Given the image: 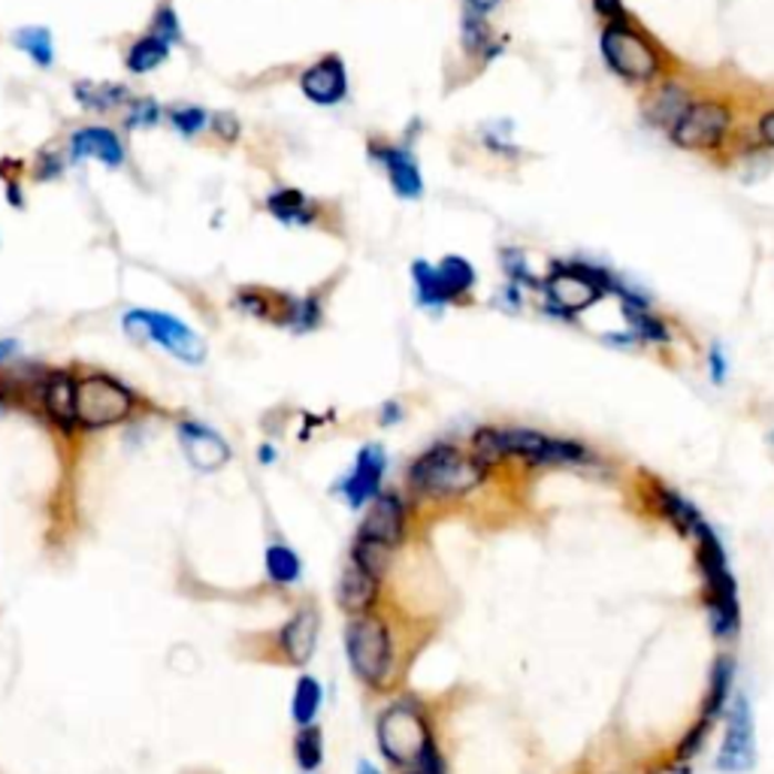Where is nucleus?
<instances>
[{"label": "nucleus", "instance_id": "f8f14e48", "mask_svg": "<svg viewBox=\"0 0 774 774\" xmlns=\"http://www.w3.org/2000/svg\"><path fill=\"white\" fill-rule=\"evenodd\" d=\"M756 763V742H753V714L747 696H735L726 720V735L720 747L717 768L726 774L751 772Z\"/></svg>", "mask_w": 774, "mask_h": 774}, {"label": "nucleus", "instance_id": "f704fd0d", "mask_svg": "<svg viewBox=\"0 0 774 774\" xmlns=\"http://www.w3.org/2000/svg\"><path fill=\"white\" fill-rule=\"evenodd\" d=\"M294 760L303 772H315L324 763V739L315 723L299 726L297 739H294Z\"/></svg>", "mask_w": 774, "mask_h": 774}, {"label": "nucleus", "instance_id": "4c0bfd02", "mask_svg": "<svg viewBox=\"0 0 774 774\" xmlns=\"http://www.w3.org/2000/svg\"><path fill=\"white\" fill-rule=\"evenodd\" d=\"M464 45L466 52H476V55L481 49H497V45H490V28H487L481 12H464Z\"/></svg>", "mask_w": 774, "mask_h": 774}, {"label": "nucleus", "instance_id": "de8ad7c7", "mask_svg": "<svg viewBox=\"0 0 774 774\" xmlns=\"http://www.w3.org/2000/svg\"><path fill=\"white\" fill-rule=\"evenodd\" d=\"M502 3V0H466V10L472 12H481V16H487V12H493Z\"/></svg>", "mask_w": 774, "mask_h": 774}, {"label": "nucleus", "instance_id": "c03bdc74", "mask_svg": "<svg viewBox=\"0 0 774 774\" xmlns=\"http://www.w3.org/2000/svg\"><path fill=\"white\" fill-rule=\"evenodd\" d=\"M709 366H711V378H714L717 385H723V378H726V357H723V348H720V345L711 348Z\"/></svg>", "mask_w": 774, "mask_h": 774}, {"label": "nucleus", "instance_id": "a19ab883", "mask_svg": "<svg viewBox=\"0 0 774 774\" xmlns=\"http://www.w3.org/2000/svg\"><path fill=\"white\" fill-rule=\"evenodd\" d=\"M124 119L128 128H152L161 119V106L152 98H131V103L124 106Z\"/></svg>", "mask_w": 774, "mask_h": 774}, {"label": "nucleus", "instance_id": "c9c22d12", "mask_svg": "<svg viewBox=\"0 0 774 774\" xmlns=\"http://www.w3.org/2000/svg\"><path fill=\"white\" fill-rule=\"evenodd\" d=\"M166 119H170V124H173L182 136H197V133L206 131V124H210V115L200 110V106H194V103H176V106H170V110H166Z\"/></svg>", "mask_w": 774, "mask_h": 774}, {"label": "nucleus", "instance_id": "79ce46f5", "mask_svg": "<svg viewBox=\"0 0 774 774\" xmlns=\"http://www.w3.org/2000/svg\"><path fill=\"white\" fill-rule=\"evenodd\" d=\"M212 128H215V133L222 136L224 143H236V140H240V122H236V115H233V112H218V115H212Z\"/></svg>", "mask_w": 774, "mask_h": 774}, {"label": "nucleus", "instance_id": "f257e3e1", "mask_svg": "<svg viewBox=\"0 0 774 774\" xmlns=\"http://www.w3.org/2000/svg\"><path fill=\"white\" fill-rule=\"evenodd\" d=\"M378 747L399 774H448L427 711L411 699H399L378 717Z\"/></svg>", "mask_w": 774, "mask_h": 774}, {"label": "nucleus", "instance_id": "ea45409f", "mask_svg": "<svg viewBox=\"0 0 774 774\" xmlns=\"http://www.w3.org/2000/svg\"><path fill=\"white\" fill-rule=\"evenodd\" d=\"M711 726H714V720L699 717L696 726L686 732L684 739H681V744H678V751H675L678 760H684V763H693V760H696V756H699V751H702V747H705V742H709Z\"/></svg>", "mask_w": 774, "mask_h": 774}, {"label": "nucleus", "instance_id": "b1692460", "mask_svg": "<svg viewBox=\"0 0 774 774\" xmlns=\"http://www.w3.org/2000/svg\"><path fill=\"white\" fill-rule=\"evenodd\" d=\"M77 100L82 110L89 112H112V110H124L131 103V91L119 85V82H91V79H82L77 82Z\"/></svg>", "mask_w": 774, "mask_h": 774}, {"label": "nucleus", "instance_id": "3c124183", "mask_svg": "<svg viewBox=\"0 0 774 774\" xmlns=\"http://www.w3.org/2000/svg\"><path fill=\"white\" fill-rule=\"evenodd\" d=\"M7 191H10V203L16 206V210H19V206H22V197H19V185H16L12 179L7 182Z\"/></svg>", "mask_w": 774, "mask_h": 774}, {"label": "nucleus", "instance_id": "603ef678", "mask_svg": "<svg viewBox=\"0 0 774 774\" xmlns=\"http://www.w3.org/2000/svg\"><path fill=\"white\" fill-rule=\"evenodd\" d=\"M276 460V454H273V445H264L261 448V464H273Z\"/></svg>", "mask_w": 774, "mask_h": 774}, {"label": "nucleus", "instance_id": "412c9836", "mask_svg": "<svg viewBox=\"0 0 774 774\" xmlns=\"http://www.w3.org/2000/svg\"><path fill=\"white\" fill-rule=\"evenodd\" d=\"M378 593H381V578L366 572L357 563H348V569L339 578V587H336V599H339L345 614H352V618L376 609Z\"/></svg>", "mask_w": 774, "mask_h": 774}, {"label": "nucleus", "instance_id": "37998d69", "mask_svg": "<svg viewBox=\"0 0 774 774\" xmlns=\"http://www.w3.org/2000/svg\"><path fill=\"white\" fill-rule=\"evenodd\" d=\"M593 10L605 22H627V7L623 0H593Z\"/></svg>", "mask_w": 774, "mask_h": 774}, {"label": "nucleus", "instance_id": "4be33fe9", "mask_svg": "<svg viewBox=\"0 0 774 774\" xmlns=\"http://www.w3.org/2000/svg\"><path fill=\"white\" fill-rule=\"evenodd\" d=\"M266 212L282 224H312L318 218V206L299 189H278L266 197Z\"/></svg>", "mask_w": 774, "mask_h": 774}, {"label": "nucleus", "instance_id": "39448f33", "mask_svg": "<svg viewBox=\"0 0 774 774\" xmlns=\"http://www.w3.org/2000/svg\"><path fill=\"white\" fill-rule=\"evenodd\" d=\"M345 653H348L355 675L369 690H385L394 675V639H390L385 618H378L376 611H366L348 620Z\"/></svg>", "mask_w": 774, "mask_h": 774}, {"label": "nucleus", "instance_id": "2f4dec72", "mask_svg": "<svg viewBox=\"0 0 774 774\" xmlns=\"http://www.w3.org/2000/svg\"><path fill=\"white\" fill-rule=\"evenodd\" d=\"M623 318L630 324L632 339H642V343H669V327H665L648 306H630V303H623Z\"/></svg>", "mask_w": 774, "mask_h": 774}, {"label": "nucleus", "instance_id": "393cba45", "mask_svg": "<svg viewBox=\"0 0 774 774\" xmlns=\"http://www.w3.org/2000/svg\"><path fill=\"white\" fill-rule=\"evenodd\" d=\"M233 303H236V309L248 312V315H255L261 322H273L282 327L285 309H288V294H276V291L269 288H240Z\"/></svg>", "mask_w": 774, "mask_h": 774}, {"label": "nucleus", "instance_id": "7c9ffc66", "mask_svg": "<svg viewBox=\"0 0 774 774\" xmlns=\"http://www.w3.org/2000/svg\"><path fill=\"white\" fill-rule=\"evenodd\" d=\"M686 103H690V94L681 85H665L660 94H653L644 112H648V119L656 128H672V122L684 112Z\"/></svg>", "mask_w": 774, "mask_h": 774}, {"label": "nucleus", "instance_id": "7ed1b4c3", "mask_svg": "<svg viewBox=\"0 0 774 774\" xmlns=\"http://www.w3.org/2000/svg\"><path fill=\"white\" fill-rule=\"evenodd\" d=\"M487 469L457 445L439 442L415 457L409 466V490L420 499H460L485 481Z\"/></svg>", "mask_w": 774, "mask_h": 774}, {"label": "nucleus", "instance_id": "9b49d317", "mask_svg": "<svg viewBox=\"0 0 774 774\" xmlns=\"http://www.w3.org/2000/svg\"><path fill=\"white\" fill-rule=\"evenodd\" d=\"M406 523H409V509H406V499L394 493V490H385L378 493L369 509H366L364 520H360V530H357L355 539H364V542L381 544L387 551H397L403 539H406Z\"/></svg>", "mask_w": 774, "mask_h": 774}, {"label": "nucleus", "instance_id": "c85d7f7f", "mask_svg": "<svg viewBox=\"0 0 774 774\" xmlns=\"http://www.w3.org/2000/svg\"><path fill=\"white\" fill-rule=\"evenodd\" d=\"M12 43H16L19 52L31 58L33 64L43 67V70L55 64V40H52L49 28H19V31L12 33Z\"/></svg>", "mask_w": 774, "mask_h": 774}, {"label": "nucleus", "instance_id": "6e6552de", "mask_svg": "<svg viewBox=\"0 0 774 774\" xmlns=\"http://www.w3.org/2000/svg\"><path fill=\"white\" fill-rule=\"evenodd\" d=\"M124 330L140 339H149L164 348L166 355L189 366H200L206 360V343L197 330H191L189 324L179 322L176 315L155 309H133L124 315Z\"/></svg>", "mask_w": 774, "mask_h": 774}, {"label": "nucleus", "instance_id": "423d86ee", "mask_svg": "<svg viewBox=\"0 0 774 774\" xmlns=\"http://www.w3.org/2000/svg\"><path fill=\"white\" fill-rule=\"evenodd\" d=\"M136 397L131 387L106 373H89L73 381V415L77 430H106L131 420Z\"/></svg>", "mask_w": 774, "mask_h": 774}, {"label": "nucleus", "instance_id": "8fccbe9b", "mask_svg": "<svg viewBox=\"0 0 774 774\" xmlns=\"http://www.w3.org/2000/svg\"><path fill=\"white\" fill-rule=\"evenodd\" d=\"M19 345L12 343V339H0V364L7 360V357H12V352H16Z\"/></svg>", "mask_w": 774, "mask_h": 774}, {"label": "nucleus", "instance_id": "6ab92c4d", "mask_svg": "<svg viewBox=\"0 0 774 774\" xmlns=\"http://www.w3.org/2000/svg\"><path fill=\"white\" fill-rule=\"evenodd\" d=\"M67 157H70L73 164H82V161H100V164H106L115 170V166L124 164V145L115 131L103 128V124H91V128H79V131L70 136Z\"/></svg>", "mask_w": 774, "mask_h": 774}, {"label": "nucleus", "instance_id": "bb28decb", "mask_svg": "<svg viewBox=\"0 0 774 774\" xmlns=\"http://www.w3.org/2000/svg\"><path fill=\"white\" fill-rule=\"evenodd\" d=\"M170 58V43H164L155 33H145L140 40H133L128 55H124V67L133 77H143V73H152L155 67H161Z\"/></svg>", "mask_w": 774, "mask_h": 774}, {"label": "nucleus", "instance_id": "cd10ccee", "mask_svg": "<svg viewBox=\"0 0 774 774\" xmlns=\"http://www.w3.org/2000/svg\"><path fill=\"white\" fill-rule=\"evenodd\" d=\"M264 566H266V578L278 587H291L297 584L299 576H303V563L294 548L288 544H269L264 553Z\"/></svg>", "mask_w": 774, "mask_h": 774}, {"label": "nucleus", "instance_id": "e433bc0d", "mask_svg": "<svg viewBox=\"0 0 774 774\" xmlns=\"http://www.w3.org/2000/svg\"><path fill=\"white\" fill-rule=\"evenodd\" d=\"M149 33H155V37H161V40L170 45L182 43V24H179V16L170 0H161V3H157L155 16H152V31Z\"/></svg>", "mask_w": 774, "mask_h": 774}, {"label": "nucleus", "instance_id": "0eeeda50", "mask_svg": "<svg viewBox=\"0 0 774 774\" xmlns=\"http://www.w3.org/2000/svg\"><path fill=\"white\" fill-rule=\"evenodd\" d=\"M599 52L611 73H618L627 82H651L663 73V55L630 22L605 24L599 37Z\"/></svg>", "mask_w": 774, "mask_h": 774}, {"label": "nucleus", "instance_id": "dca6fc26", "mask_svg": "<svg viewBox=\"0 0 774 774\" xmlns=\"http://www.w3.org/2000/svg\"><path fill=\"white\" fill-rule=\"evenodd\" d=\"M179 445L189 457V464L200 472H218L231 460V445L200 420H185L179 427Z\"/></svg>", "mask_w": 774, "mask_h": 774}, {"label": "nucleus", "instance_id": "ddd939ff", "mask_svg": "<svg viewBox=\"0 0 774 774\" xmlns=\"http://www.w3.org/2000/svg\"><path fill=\"white\" fill-rule=\"evenodd\" d=\"M369 157L381 164L387 182L394 194L403 200H418L424 194V176H420V164L409 145H387V143H369Z\"/></svg>", "mask_w": 774, "mask_h": 774}, {"label": "nucleus", "instance_id": "20e7f679", "mask_svg": "<svg viewBox=\"0 0 774 774\" xmlns=\"http://www.w3.org/2000/svg\"><path fill=\"white\" fill-rule=\"evenodd\" d=\"M618 278L602 266L584 264V261H557L551 273L542 278V291L548 306L563 318H576L590 306H597L605 294H614Z\"/></svg>", "mask_w": 774, "mask_h": 774}, {"label": "nucleus", "instance_id": "09e8293b", "mask_svg": "<svg viewBox=\"0 0 774 774\" xmlns=\"http://www.w3.org/2000/svg\"><path fill=\"white\" fill-rule=\"evenodd\" d=\"M399 415H403V411H399V403H385V406H381V424H385V427L397 424Z\"/></svg>", "mask_w": 774, "mask_h": 774}, {"label": "nucleus", "instance_id": "1a4fd4ad", "mask_svg": "<svg viewBox=\"0 0 774 774\" xmlns=\"http://www.w3.org/2000/svg\"><path fill=\"white\" fill-rule=\"evenodd\" d=\"M732 128V110L723 100H690L678 115L669 136L678 149L686 152H711L720 149Z\"/></svg>", "mask_w": 774, "mask_h": 774}, {"label": "nucleus", "instance_id": "72a5a7b5", "mask_svg": "<svg viewBox=\"0 0 774 774\" xmlns=\"http://www.w3.org/2000/svg\"><path fill=\"white\" fill-rule=\"evenodd\" d=\"M322 318L324 309L318 297H288V309H285L282 327H288L294 333H309L322 324Z\"/></svg>", "mask_w": 774, "mask_h": 774}, {"label": "nucleus", "instance_id": "f03ea898", "mask_svg": "<svg viewBox=\"0 0 774 774\" xmlns=\"http://www.w3.org/2000/svg\"><path fill=\"white\" fill-rule=\"evenodd\" d=\"M696 542V566L702 576V599L709 609L711 632L720 642H730L742 630V605H739V584L730 572V560L720 544L717 532L702 523L693 536Z\"/></svg>", "mask_w": 774, "mask_h": 774}, {"label": "nucleus", "instance_id": "58836bf2", "mask_svg": "<svg viewBox=\"0 0 774 774\" xmlns=\"http://www.w3.org/2000/svg\"><path fill=\"white\" fill-rule=\"evenodd\" d=\"M502 266H506V276L511 278V285H523V288H542V278L532 276V269L527 266V257L518 248H506L502 252Z\"/></svg>", "mask_w": 774, "mask_h": 774}, {"label": "nucleus", "instance_id": "864d4df0", "mask_svg": "<svg viewBox=\"0 0 774 774\" xmlns=\"http://www.w3.org/2000/svg\"><path fill=\"white\" fill-rule=\"evenodd\" d=\"M357 774H381V772H376V768H373L369 763H360L357 765Z\"/></svg>", "mask_w": 774, "mask_h": 774}, {"label": "nucleus", "instance_id": "aec40b11", "mask_svg": "<svg viewBox=\"0 0 774 774\" xmlns=\"http://www.w3.org/2000/svg\"><path fill=\"white\" fill-rule=\"evenodd\" d=\"M644 497H648V502H651V509L656 511L665 523H672L681 536H690V539H693L699 527L705 523V518L699 515L696 506H693L686 497H681L678 490L663 485V481H651Z\"/></svg>", "mask_w": 774, "mask_h": 774}, {"label": "nucleus", "instance_id": "f3484780", "mask_svg": "<svg viewBox=\"0 0 774 774\" xmlns=\"http://www.w3.org/2000/svg\"><path fill=\"white\" fill-rule=\"evenodd\" d=\"M387 457L378 445H364L357 454L352 476L343 481V497L352 509H364L381 493V478H385Z\"/></svg>", "mask_w": 774, "mask_h": 774}, {"label": "nucleus", "instance_id": "2eb2a0df", "mask_svg": "<svg viewBox=\"0 0 774 774\" xmlns=\"http://www.w3.org/2000/svg\"><path fill=\"white\" fill-rule=\"evenodd\" d=\"M318 627H322V618H318V609L312 602H303L294 614L288 618V623L278 630V651L285 656V663L303 665L309 663L312 653H315V644H318Z\"/></svg>", "mask_w": 774, "mask_h": 774}, {"label": "nucleus", "instance_id": "4468645a", "mask_svg": "<svg viewBox=\"0 0 774 774\" xmlns=\"http://www.w3.org/2000/svg\"><path fill=\"white\" fill-rule=\"evenodd\" d=\"M299 91L315 106H336L348 98V70L339 55H324L299 73Z\"/></svg>", "mask_w": 774, "mask_h": 774}, {"label": "nucleus", "instance_id": "9d476101", "mask_svg": "<svg viewBox=\"0 0 774 774\" xmlns=\"http://www.w3.org/2000/svg\"><path fill=\"white\" fill-rule=\"evenodd\" d=\"M499 457H518L530 466H578L590 460L581 442L572 439H553L536 430H499L497 427Z\"/></svg>", "mask_w": 774, "mask_h": 774}, {"label": "nucleus", "instance_id": "a211bd4d", "mask_svg": "<svg viewBox=\"0 0 774 774\" xmlns=\"http://www.w3.org/2000/svg\"><path fill=\"white\" fill-rule=\"evenodd\" d=\"M73 381L77 378L70 373H43L31 385V397L40 403L49 415V420L61 427V430L73 432L77 430V415H73Z\"/></svg>", "mask_w": 774, "mask_h": 774}, {"label": "nucleus", "instance_id": "a878e982", "mask_svg": "<svg viewBox=\"0 0 774 774\" xmlns=\"http://www.w3.org/2000/svg\"><path fill=\"white\" fill-rule=\"evenodd\" d=\"M732 678H735V663L730 656H717L714 669H711L709 693H705V702H702V717L717 720L723 714L732 696Z\"/></svg>", "mask_w": 774, "mask_h": 774}, {"label": "nucleus", "instance_id": "49530a36", "mask_svg": "<svg viewBox=\"0 0 774 774\" xmlns=\"http://www.w3.org/2000/svg\"><path fill=\"white\" fill-rule=\"evenodd\" d=\"M651 774H693V763H684V760H672V763H660Z\"/></svg>", "mask_w": 774, "mask_h": 774}, {"label": "nucleus", "instance_id": "a18cd8bd", "mask_svg": "<svg viewBox=\"0 0 774 774\" xmlns=\"http://www.w3.org/2000/svg\"><path fill=\"white\" fill-rule=\"evenodd\" d=\"M756 133H760V140H763L765 145H772L774 149V110H768L765 115H760V122H756Z\"/></svg>", "mask_w": 774, "mask_h": 774}, {"label": "nucleus", "instance_id": "473e14b6", "mask_svg": "<svg viewBox=\"0 0 774 774\" xmlns=\"http://www.w3.org/2000/svg\"><path fill=\"white\" fill-rule=\"evenodd\" d=\"M411 282H415V294H418L420 306H427V309L448 306L442 285H439V276H436V266L427 264V261H415L411 264Z\"/></svg>", "mask_w": 774, "mask_h": 774}, {"label": "nucleus", "instance_id": "5701e85b", "mask_svg": "<svg viewBox=\"0 0 774 774\" xmlns=\"http://www.w3.org/2000/svg\"><path fill=\"white\" fill-rule=\"evenodd\" d=\"M436 276L445 291L448 303H466L472 288H476V266L469 264L466 257L448 255L436 264Z\"/></svg>", "mask_w": 774, "mask_h": 774}, {"label": "nucleus", "instance_id": "c756f323", "mask_svg": "<svg viewBox=\"0 0 774 774\" xmlns=\"http://www.w3.org/2000/svg\"><path fill=\"white\" fill-rule=\"evenodd\" d=\"M322 699L324 693L318 678H299L297 686H294V699H291V717H294V723L297 726H312L315 717H318V711H322Z\"/></svg>", "mask_w": 774, "mask_h": 774}]
</instances>
